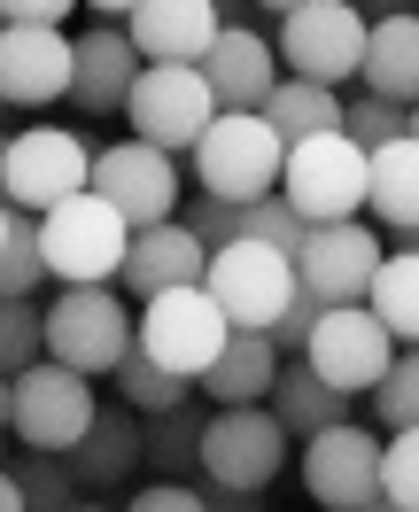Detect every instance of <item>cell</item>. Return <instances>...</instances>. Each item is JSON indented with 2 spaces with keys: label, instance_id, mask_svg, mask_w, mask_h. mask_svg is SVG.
Listing matches in <instances>:
<instances>
[{
  "label": "cell",
  "instance_id": "277c9868",
  "mask_svg": "<svg viewBox=\"0 0 419 512\" xmlns=\"http://www.w3.org/2000/svg\"><path fill=\"white\" fill-rule=\"evenodd\" d=\"M86 187H94V148L78 132L32 125V132H16V140H0V202L8 210L47 218L55 202H70V194H86Z\"/></svg>",
  "mask_w": 419,
  "mask_h": 512
},
{
  "label": "cell",
  "instance_id": "4fadbf2b",
  "mask_svg": "<svg viewBox=\"0 0 419 512\" xmlns=\"http://www.w3.org/2000/svg\"><path fill=\"white\" fill-rule=\"evenodd\" d=\"M303 365H311L319 381L365 396V388L388 381V365H396V334H388V326L373 319L365 303H334V311H319V326H311Z\"/></svg>",
  "mask_w": 419,
  "mask_h": 512
},
{
  "label": "cell",
  "instance_id": "9a60e30c",
  "mask_svg": "<svg viewBox=\"0 0 419 512\" xmlns=\"http://www.w3.org/2000/svg\"><path fill=\"white\" fill-rule=\"evenodd\" d=\"M303 489H311V505H319V512L381 505V443H373L357 419L311 435V443H303Z\"/></svg>",
  "mask_w": 419,
  "mask_h": 512
},
{
  "label": "cell",
  "instance_id": "ee69618b",
  "mask_svg": "<svg viewBox=\"0 0 419 512\" xmlns=\"http://www.w3.org/2000/svg\"><path fill=\"white\" fill-rule=\"evenodd\" d=\"M0 512H32V505H24V481H16V466H0Z\"/></svg>",
  "mask_w": 419,
  "mask_h": 512
},
{
  "label": "cell",
  "instance_id": "2e32d148",
  "mask_svg": "<svg viewBox=\"0 0 419 512\" xmlns=\"http://www.w3.org/2000/svg\"><path fill=\"white\" fill-rule=\"evenodd\" d=\"M78 78V39L63 24H8L0 32V101L8 109H47Z\"/></svg>",
  "mask_w": 419,
  "mask_h": 512
},
{
  "label": "cell",
  "instance_id": "3957f363",
  "mask_svg": "<svg viewBox=\"0 0 419 512\" xmlns=\"http://www.w3.org/2000/svg\"><path fill=\"white\" fill-rule=\"evenodd\" d=\"M365 187H373V148H357L350 132H319V140H288V194L303 225H334V218H365Z\"/></svg>",
  "mask_w": 419,
  "mask_h": 512
},
{
  "label": "cell",
  "instance_id": "ac0fdd59",
  "mask_svg": "<svg viewBox=\"0 0 419 512\" xmlns=\"http://www.w3.org/2000/svg\"><path fill=\"white\" fill-rule=\"evenodd\" d=\"M125 32L140 47V63H202L226 24H218V0H140Z\"/></svg>",
  "mask_w": 419,
  "mask_h": 512
},
{
  "label": "cell",
  "instance_id": "d4e9b609",
  "mask_svg": "<svg viewBox=\"0 0 419 512\" xmlns=\"http://www.w3.org/2000/svg\"><path fill=\"white\" fill-rule=\"evenodd\" d=\"M365 94H388L412 109L419 101V16H388V24H373V39H365Z\"/></svg>",
  "mask_w": 419,
  "mask_h": 512
},
{
  "label": "cell",
  "instance_id": "e575fe53",
  "mask_svg": "<svg viewBox=\"0 0 419 512\" xmlns=\"http://www.w3.org/2000/svg\"><path fill=\"white\" fill-rule=\"evenodd\" d=\"M373 412H381V427H388V435L419 427V350H396L388 381L373 388Z\"/></svg>",
  "mask_w": 419,
  "mask_h": 512
},
{
  "label": "cell",
  "instance_id": "9c48e42d",
  "mask_svg": "<svg viewBox=\"0 0 419 512\" xmlns=\"http://www.w3.org/2000/svg\"><path fill=\"white\" fill-rule=\"evenodd\" d=\"M125 117H132V140L171 148V156H194V140L218 117V94H210L202 63H148L140 86H132V101H125Z\"/></svg>",
  "mask_w": 419,
  "mask_h": 512
},
{
  "label": "cell",
  "instance_id": "f35d334b",
  "mask_svg": "<svg viewBox=\"0 0 419 512\" xmlns=\"http://www.w3.org/2000/svg\"><path fill=\"white\" fill-rule=\"evenodd\" d=\"M125 512H210V497H202V489H187V481H148Z\"/></svg>",
  "mask_w": 419,
  "mask_h": 512
},
{
  "label": "cell",
  "instance_id": "52a82bcc",
  "mask_svg": "<svg viewBox=\"0 0 419 512\" xmlns=\"http://www.w3.org/2000/svg\"><path fill=\"white\" fill-rule=\"evenodd\" d=\"M16 443L24 450H70L86 443V427H94L101 396H94V373H78V365H55V357H39L32 373H16Z\"/></svg>",
  "mask_w": 419,
  "mask_h": 512
},
{
  "label": "cell",
  "instance_id": "d6a6232c",
  "mask_svg": "<svg viewBox=\"0 0 419 512\" xmlns=\"http://www.w3.org/2000/svg\"><path fill=\"white\" fill-rule=\"evenodd\" d=\"M303 210H295L288 194H264V202H241V241H264V249H280V256H295L303 249Z\"/></svg>",
  "mask_w": 419,
  "mask_h": 512
},
{
  "label": "cell",
  "instance_id": "5b68a950",
  "mask_svg": "<svg viewBox=\"0 0 419 512\" xmlns=\"http://www.w3.org/2000/svg\"><path fill=\"white\" fill-rule=\"evenodd\" d=\"M365 39H373V16L357 0H303L295 16H280V63L288 78H311V86H342L365 70Z\"/></svg>",
  "mask_w": 419,
  "mask_h": 512
},
{
  "label": "cell",
  "instance_id": "f907efd6",
  "mask_svg": "<svg viewBox=\"0 0 419 512\" xmlns=\"http://www.w3.org/2000/svg\"><path fill=\"white\" fill-rule=\"evenodd\" d=\"M412 132H419V101H412Z\"/></svg>",
  "mask_w": 419,
  "mask_h": 512
},
{
  "label": "cell",
  "instance_id": "603a6c76",
  "mask_svg": "<svg viewBox=\"0 0 419 512\" xmlns=\"http://www.w3.org/2000/svg\"><path fill=\"white\" fill-rule=\"evenodd\" d=\"M280 365H288V357L272 350V334H241V326H233L226 357L202 373V396H210L218 412H226V404H264L272 381H280Z\"/></svg>",
  "mask_w": 419,
  "mask_h": 512
},
{
  "label": "cell",
  "instance_id": "44dd1931",
  "mask_svg": "<svg viewBox=\"0 0 419 512\" xmlns=\"http://www.w3.org/2000/svg\"><path fill=\"white\" fill-rule=\"evenodd\" d=\"M140 458H148V427L132 419V404H101L86 443L70 450V474H78V489H117L140 474Z\"/></svg>",
  "mask_w": 419,
  "mask_h": 512
},
{
  "label": "cell",
  "instance_id": "7c38bea8",
  "mask_svg": "<svg viewBox=\"0 0 419 512\" xmlns=\"http://www.w3.org/2000/svg\"><path fill=\"white\" fill-rule=\"evenodd\" d=\"M210 295L226 303L241 334H272V319L303 295V280H295V256L264 249V241H226L210 256Z\"/></svg>",
  "mask_w": 419,
  "mask_h": 512
},
{
  "label": "cell",
  "instance_id": "4316f807",
  "mask_svg": "<svg viewBox=\"0 0 419 512\" xmlns=\"http://www.w3.org/2000/svg\"><path fill=\"white\" fill-rule=\"evenodd\" d=\"M365 311H373L404 350H419V249L381 256V272H373V288H365Z\"/></svg>",
  "mask_w": 419,
  "mask_h": 512
},
{
  "label": "cell",
  "instance_id": "681fc988",
  "mask_svg": "<svg viewBox=\"0 0 419 512\" xmlns=\"http://www.w3.org/2000/svg\"><path fill=\"white\" fill-rule=\"evenodd\" d=\"M63 512H109V505H63Z\"/></svg>",
  "mask_w": 419,
  "mask_h": 512
},
{
  "label": "cell",
  "instance_id": "7402d4cb",
  "mask_svg": "<svg viewBox=\"0 0 419 512\" xmlns=\"http://www.w3.org/2000/svg\"><path fill=\"white\" fill-rule=\"evenodd\" d=\"M264 404L280 412V427H288L295 443H311V435H326V427H342V419H350L357 396H350V388H334V381H319V373H311L303 357H288Z\"/></svg>",
  "mask_w": 419,
  "mask_h": 512
},
{
  "label": "cell",
  "instance_id": "1f68e13d",
  "mask_svg": "<svg viewBox=\"0 0 419 512\" xmlns=\"http://www.w3.org/2000/svg\"><path fill=\"white\" fill-rule=\"evenodd\" d=\"M16 481H24V505L32 512H63L78 497V474H70V458H55V450H16Z\"/></svg>",
  "mask_w": 419,
  "mask_h": 512
},
{
  "label": "cell",
  "instance_id": "5bb4252c",
  "mask_svg": "<svg viewBox=\"0 0 419 512\" xmlns=\"http://www.w3.org/2000/svg\"><path fill=\"white\" fill-rule=\"evenodd\" d=\"M373 272H381V225L373 218L311 225L303 249H295V280H303V295H319L326 311H334V303H365Z\"/></svg>",
  "mask_w": 419,
  "mask_h": 512
},
{
  "label": "cell",
  "instance_id": "4dcf8cb0",
  "mask_svg": "<svg viewBox=\"0 0 419 512\" xmlns=\"http://www.w3.org/2000/svg\"><path fill=\"white\" fill-rule=\"evenodd\" d=\"M39 280H55V272H47V241H39L32 210H16V218H8V241H0V295H39Z\"/></svg>",
  "mask_w": 419,
  "mask_h": 512
},
{
  "label": "cell",
  "instance_id": "8992f818",
  "mask_svg": "<svg viewBox=\"0 0 419 512\" xmlns=\"http://www.w3.org/2000/svg\"><path fill=\"white\" fill-rule=\"evenodd\" d=\"M226 342H233V319H226V303L210 295V280L140 303V350L156 365H171V373H187V381H202L226 357Z\"/></svg>",
  "mask_w": 419,
  "mask_h": 512
},
{
  "label": "cell",
  "instance_id": "816d5d0a",
  "mask_svg": "<svg viewBox=\"0 0 419 512\" xmlns=\"http://www.w3.org/2000/svg\"><path fill=\"white\" fill-rule=\"evenodd\" d=\"M0 32H8V16H0Z\"/></svg>",
  "mask_w": 419,
  "mask_h": 512
},
{
  "label": "cell",
  "instance_id": "bcb514c9",
  "mask_svg": "<svg viewBox=\"0 0 419 512\" xmlns=\"http://www.w3.org/2000/svg\"><path fill=\"white\" fill-rule=\"evenodd\" d=\"M8 435H16V388L0 381V443H8Z\"/></svg>",
  "mask_w": 419,
  "mask_h": 512
},
{
  "label": "cell",
  "instance_id": "b9f144b4",
  "mask_svg": "<svg viewBox=\"0 0 419 512\" xmlns=\"http://www.w3.org/2000/svg\"><path fill=\"white\" fill-rule=\"evenodd\" d=\"M202 497H210V512H264L257 489H218V481H202Z\"/></svg>",
  "mask_w": 419,
  "mask_h": 512
},
{
  "label": "cell",
  "instance_id": "484cf974",
  "mask_svg": "<svg viewBox=\"0 0 419 512\" xmlns=\"http://www.w3.org/2000/svg\"><path fill=\"white\" fill-rule=\"evenodd\" d=\"M342 86H311V78H280L272 101H264V117L280 140H319V132H342Z\"/></svg>",
  "mask_w": 419,
  "mask_h": 512
},
{
  "label": "cell",
  "instance_id": "7dc6e473",
  "mask_svg": "<svg viewBox=\"0 0 419 512\" xmlns=\"http://www.w3.org/2000/svg\"><path fill=\"white\" fill-rule=\"evenodd\" d=\"M264 16H295V8H303V0H257Z\"/></svg>",
  "mask_w": 419,
  "mask_h": 512
},
{
  "label": "cell",
  "instance_id": "7bdbcfd3",
  "mask_svg": "<svg viewBox=\"0 0 419 512\" xmlns=\"http://www.w3.org/2000/svg\"><path fill=\"white\" fill-rule=\"evenodd\" d=\"M373 24H388V16H419V0H357Z\"/></svg>",
  "mask_w": 419,
  "mask_h": 512
},
{
  "label": "cell",
  "instance_id": "ffe728a7",
  "mask_svg": "<svg viewBox=\"0 0 419 512\" xmlns=\"http://www.w3.org/2000/svg\"><path fill=\"white\" fill-rule=\"evenodd\" d=\"M202 78H210L218 109H264L272 86L288 78V63H280V47L264 32H218V47L202 55Z\"/></svg>",
  "mask_w": 419,
  "mask_h": 512
},
{
  "label": "cell",
  "instance_id": "30bf717a",
  "mask_svg": "<svg viewBox=\"0 0 419 512\" xmlns=\"http://www.w3.org/2000/svg\"><path fill=\"white\" fill-rule=\"evenodd\" d=\"M288 427L272 404H226L210 412V435H202V481L218 489H272L280 466H288Z\"/></svg>",
  "mask_w": 419,
  "mask_h": 512
},
{
  "label": "cell",
  "instance_id": "f6af8a7d",
  "mask_svg": "<svg viewBox=\"0 0 419 512\" xmlns=\"http://www.w3.org/2000/svg\"><path fill=\"white\" fill-rule=\"evenodd\" d=\"M86 8H94L101 24H125V16H132V8H140V0H86Z\"/></svg>",
  "mask_w": 419,
  "mask_h": 512
},
{
  "label": "cell",
  "instance_id": "ab89813d",
  "mask_svg": "<svg viewBox=\"0 0 419 512\" xmlns=\"http://www.w3.org/2000/svg\"><path fill=\"white\" fill-rule=\"evenodd\" d=\"M70 8H78V0H0L8 24H63Z\"/></svg>",
  "mask_w": 419,
  "mask_h": 512
},
{
  "label": "cell",
  "instance_id": "e0dca14e",
  "mask_svg": "<svg viewBox=\"0 0 419 512\" xmlns=\"http://www.w3.org/2000/svg\"><path fill=\"white\" fill-rule=\"evenodd\" d=\"M202 280H210V249H202L179 218L140 225L132 249H125V272H117V288H125L132 303H156V295H171V288H202Z\"/></svg>",
  "mask_w": 419,
  "mask_h": 512
},
{
  "label": "cell",
  "instance_id": "ba28073f",
  "mask_svg": "<svg viewBox=\"0 0 419 512\" xmlns=\"http://www.w3.org/2000/svg\"><path fill=\"white\" fill-rule=\"evenodd\" d=\"M132 342H140V319L125 311L117 288H63L47 303V357H55V365L117 373Z\"/></svg>",
  "mask_w": 419,
  "mask_h": 512
},
{
  "label": "cell",
  "instance_id": "d6986e66",
  "mask_svg": "<svg viewBox=\"0 0 419 512\" xmlns=\"http://www.w3.org/2000/svg\"><path fill=\"white\" fill-rule=\"evenodd\" d=\"M140 47H132L125 24H94V32H78V78H70V94L86 117H117L140 86Z\"/></svg>",
  "mask_w": 419,
  "mask_h": 512
},
{
  "label": "cell",
  "instance_id": "f1b7e54d",
  "mask_svg": "<svg viewBox=\"0 0 419 512\" xmlns=\"http://www.w3.org/2000/svg\"><path fill=\"white\" fill-rule=\"evenodd\" d=\"M202 435H210V419L194 412V404H179V412H156V419H148V466H156L163 481L202 474Z\"/></svg>",
  "mask_w": 419,
  "mask_h": 512
},
{
  "label": "cell",
  "instance_id": "836d02e7",
  "mask_svg": "<svg viewBox=\"0 0 419 512\" xmlns=\"http://www.w3.org/2000/svg\"><path fill=\"white\" fill-rule=\"evenodd\" d=\"M342 132H350L357 148H388V140H404L412 132V109L388 94H357L350 109H342Z\"/></svg>",
  "mask_w": 419,
  "mask_h": 512
},
{
  "label": "cell",
  "instance_id": "7a4b0ae2",
  "mask_svg": "<svg viewBox=\"0 0 419 512\" xmlns=\"http://www.w3.org/2000/svg\"><path fill=\"white\" fill-rule=\"evenodd\" d=\"M39 241H47V272H55L63 288H117L132 225L86 187V194H70V202H55V210L39 218Z\"/></svg>",
  "mask_w": 419,
  "mask_h": 512
},
{
  "label": "cell",
  "instance_id": "6da1fadb",
  "mask_svg": "<svg viewBox=\"0 0 419 512\" xmlns=\"http://www.w3.org/2000/svg\"><path fill=\"white\" fill-rule=\"evenodd\" d=\"M280 171H288V140L272 132L264 109H218L210 132L194 140V179H202V194L264 202V194H280Z\"/></svg>",
  "mask_w": 419,
  "mask_h": 512
},
{
  "label": "cell",
  "instance_id": "c3c4849f",
  "mask_svg": "<svg viewBox=\"0 0 419 512\" xmlns=\"http://www.w3.org/2000/svg\"><path fill=\"white\" fill-rule=\"evenodd\" d=\"M8 218H16V210H8V202H0V241H8Z\"/></svg>",
  "mask_w": 419,
  "mask_h": 512
},
{
  "label": "cell",
  "instance_id": "60d3db41",
  "mask_svg": "<svg viewBox=\"0 0 419 512\" xmlns=\"http://www.w3.org/2000/svg\"><path fill=\"white\" fill-rule=\"evenodd\" d=\"M218 24L226 32H264V8L257 0H218Z\"/></svg>",
  "mask_w": 419,
  "mask_h": 512
},
{
  "label": "cell",
  "instance_id": "8d00e7d4",
  "mask_svg": "<svg viewBox=\"0 0 419 512\" xmlns=\"http://www.w3.org/2000/svg\"><path fill=\"white\" fill-rule=\"evenodd\" d=\"M179 225L218 256L226 241H241V202H226V194H187V202H179Z\"/></svg>",
  "mask_w": 419,
  "mask_h": 512
},
{
  "label": "cell",
  "instance_id": "cb8c5ba5",
  "mask_svg": "<svg viewBox=\"0 0 419 512\" xmlns=\"http://www.w3.org/2000/svg\"><path fill=\"white\" fill-rule=\"evenodd\" d=\"M365 210H373V225H381V233H396V241L419 225V132H404V140L373 148V187H365Z\"/></svg>",
  "mask_w": 419,
  "mask_h": 512
},
{
  "label": "cell",
  "instance_id": "f546056e",
  "mask_svg": "<svg viewBox=\"0 0 419 512\" xmlns=\"http://www.w3.org/2000/svg\"><path fill=\"white\" fill-rule=\"evenodd\" d=\"M39 357H47V311L32 295H0V381L32 373Z\"/></svg>",
  "mask_w": 419,
  "mask_h": 512
},
{
  "label": "cell",
  "instance_id": "8fae6325",
  "mask_svg": "<svg viewBox=\"0 0 419 512\" xmlns=\"http://www.w3.org/2000/svg\"><path fill=\"white\" fill-rule=\"evenodd\" d=\"M94 194L117 210V218L140 233V225H171L179 218V156L171 148H148V140H109L94 148Z\"/></svg>",
  "mask_w": 419,
  "mask_h": 512
},
{
  "label": "cell",
  "instance_id": "f5cc1de1",
  "mask_svg": "<svg viewBox=\"0 0 419 512\" xmlns=\"http://www.w3.org/2000/svg\"><path fill=\"white\" fill-rule=\"evenodd\" d=\"M0 109H8V101H0Z\"/></svg>",
  "mask_w": 419,
  "mask_h": 512
},
{
  "label": "cell",
  "instance_id": "74e56055",
  "mask_svg": "<svg viewBox=\"0 0 419 512\" xmlns=\"http://www.w3.org/2000/svg\"><path fill=\"white\" fill-rule=\"evenodd\" d=\"M319 311H326L319 295H295L288 311L272 319V350H280V357H303V342H311V326H319Z\"/></svg>",
  "mask_w": 419,
  "mask_h": 512
},
{
  "label": "cell",
  "instance_id": "83f0119b",
  "mask_svg": "<svg viewBox=\"0 0 419 512\" xmlns=\"http://www.w3.org/2000/svg\"><path fill=\"white\" fill-rule=\"evenodd\" d=\"M117 396H125L140 419H156V412H179V404H194V381H187V373H171V365H156V357L132 342L125 365H117Z\"/></svg>",
  "mask_w": 419,
  "mask_h": 512
},
{
  "label": "cell",
  "instance_id": "d590c367",
  "mask_svg": "<svg viewBox=\"0 0 419 512\" xmlns=\"http://www.w3.org/2000/svg\"><path fill=\"white\" fill-rule=\"evenodd\" d=\"M381 497L396 512H419V427H404V435L381 443Z\"/></svg>",
  "mask_w": 419,
  "mask_h": 512
}]
</instances>
